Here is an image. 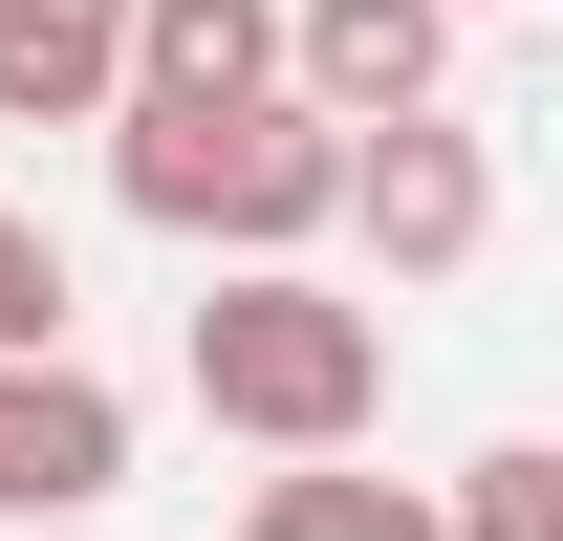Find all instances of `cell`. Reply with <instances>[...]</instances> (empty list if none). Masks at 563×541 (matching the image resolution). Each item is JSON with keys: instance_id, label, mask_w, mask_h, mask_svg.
<instances>
[{"instance_id": "6da1fadb", "label": "cell", "mask_w": 563, "mask_h": 541, "mask_svg": "<svg viewBox=\"0 0 563 541\" xmlns=\"http://www.w3.org/2000/svg\"><path fill=\"white\" fill-rule=\"evenodd\" d=\"M174 390L239 455H368L390 433V303H347L325 261H217V303L174 325Z\"/></svg>"}, {"instance_id": "7a4b0ae2", "label": "cell", "mask_w": 563, "mask_h": 541, "mask_svg": "<svg viewBox=\"0 0 563 541\" xmlns=\"http://www.w3.org/2000/svg\"><path fill=\"white\" fill-rule=\"evenodd\" d=\"M109 196L152 239H196V261H303V239H347V109H303V87L174 109V87H131L109 109Z\"/></svg>"}, {"instance_id": "3957f363", "label": "cell", "mask_w": 563, "mask_h": 541, "mask_svg": "<svg viewBox=\"0 0 563 541\" xmlns=\"http://www.w3.org/2000/svg\"><path fill=\"white\" fill-rule=\"evenodd\" d=\"M347 239H368V281H455V261L498 239V152L455 131V109L347 131Z\"/></svg>"}, {"instance_id": "277c9868", "label": "cell", "mask_w": 563, "mask_h": 541, "mask_svg": "<svg viewBox=\"0 0 563 541\" xmlns=\"http://www.w3.org/2000/svg\"><path fill=\"white\" fill-rule=\"evenodd\" d=\"M131 498V390L87 346H0V520H109Z\"/></svg>"}, {"instance_id": "5b68a950", "label": "cell", "mask_w": 563, "mask_h": 541, "mask_svg": "<svg viewBox=\"0 0 563 541\" xmlns=\"http://www.w3.org/2000/svg\"><path fill=\"white\" fill-rule=\"evenodd\" d=\"M282 87H303V109H347V131L455 109V0H282Z\"/></svg>"}, {"instance_id": "8992f818", "label": "cell", "mask_w": 563, "mask_h": 541, "mask_svg": "<svg viewBox=\"0 0 563 541\" xmlns=\"http://www.w3.org/2000/svg\"><path fill=\"white\" fill-rule=\"evenodd\" d=\"M131 109V0H0V131H109Z\"/></svg>"}, {"instance_id": "52a82bcc", "label": "cell", "mask_w": 563, "mask_h": 541, "mask_svg": "<svg viewBox=\"0 0 563 541\" xmlns=\"http://www.w3.org/2000/svg\"><path fill=\"white\" fill-rule=\"evenodd\" d=\"M239 541H455V476H368V455H282L239 498Z\"/></svg>"}, {"instance_id": "ba28073f", "label": "cell", "mask_w": 563, "mask_h": 541, "mask_svg": "<svg viewBox=\"0 0 563 541\" xmlns=\"http://www.w3.org/2000/svg\"><path fill=\"white\" fill-rule=\"evenodd\" d=\"M131 87H174V109H261V87H282V0H131Z\"/></svg>"}, {"instance_id": "9c48e42d", "label": "cell", "mask_w": 563, "mask_h": 541, "mask_svg": "<svg viewBox=\"0 0 563 541\" xmlns=\"http://www.w3.org/2000/svg\"><path fill=\"white\" fill-rule=\"evenodd\" d=\"M455 541H563V433H498L455 476Z\"/></svg>"}, {"instance_id": "30bf717a", "label": "cell", "mask_w": 563, "mask_h": 541, "mask_svg": "<svg viewBox=\"0 0 563 541\" xmlns=\"http://www.w3.org/2000/svg\"><path fill=\"white\" fill-rule=\"evenodd\" d=\"M87 325V281H66V239H44V217L0 196V346H66Z\"/></svg>"}, {"instance_id": "8fae6325", "label": "cell", "mask_w": 563, "mask_h": 541, "mask_svg": "<svg viewBox=\"0 0 563 541\" xmlns=\"http://www.w3.org/2000/svg\"><path fill=\"white\" fill-rule=\"evenodd\" d=\"M455 22H477V0H455Z\"/></svg>"}]
</instances>
